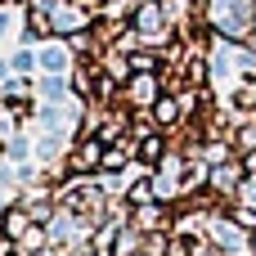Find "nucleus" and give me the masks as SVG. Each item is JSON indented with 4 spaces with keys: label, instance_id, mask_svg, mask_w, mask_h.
I'll list each match as a JSON object with an SVG mask.
<instances>
[{
    "label": "nucleus",
    "instance_id": "obj_1",
    "mask_svg": "<svg viewBox=\"0 0 256 256\" xmlns=\"http://www.w3.org/2000/svg\"><path fill=\"white\" fill-rule=\"evenodd\" d=\"M94 162H104V144H99V140H86V144L72 153V171H90Z\"/></svg>",
    "mask_w": 256,
    "mask_h": 256
},
{
    "label": "nucleus",
    "instance_id": "obj_2",
    "mask_svg": "<svg viewBox=\"0 0 256 256\" xmlns=\"http://www.w3.org/2000/svg\"><path fill=\"white\" fill-rule=\"evenodd\" d=\"M36 63H40L45 72H63V68H68V50H63V45H50V50L36 54Z\"/></svg>",
    "mask_w": 256,
    "mask_h": 256
},
{
    "label": "nucleus",
    "instance_id": "obj_3",
    "mask_svg": "<svg viewBox=\"0 0 256 256\" xmlns=\"http://www.w3.org/2000/svg\"><path fill=\"white\" fill-rule=\"evenodd\" d=\"M158 22H162V18H158V9H153V4H144V9H140V32H144V36H158Z\"/></svg>",
    "mask_w": 256,
    "mask_h": 256
},
{
    "label": "nucleus",
    "instance_id": "obj_4",
    "mask_svg": "<svg viewBox=\"0 0 256 256\" xmlns=\"http://www.w3.org/2000/svg\"><path fill=\"white\" fill-rule=\"evenodd\" d=\"M32 63H36V54H32V50H18L9 68H14V72H32Z\"/></svg>",
    "mask_w": 256,
    "mask_h": 256
},
{
    "label": "nucleus",
    "instance_id": "obj_5",
    "mask_svg": "<svg viewBox=\"0 0 256 256\" xmlns=\"http://www.w3.org/2000/svg\"><path fill=\"white\" fill-rule=\"evenodd\" d=\"M130 94H135V104H148V94H153V81H148V76H140V81L130 86Z\"/></svg>",
    "mask_w": 256,
    "mask_h": 256
},
{
    "label": "nucleus",
    "instance_id": "obj_6",
    "mask_svg": "<svg viewBox=\"0 0 256 256\" xmlns=\"http://www.w3.org/2000/svg\"><path fill=\"white\" fill-rule=\"evenodd\" d=\"M4 32H9V9L0 4V36H4Z\"/></svg>",
    "mask_w": 256,
    "mask_h": 256
}]
</instances>
